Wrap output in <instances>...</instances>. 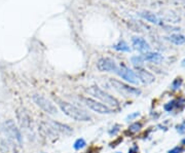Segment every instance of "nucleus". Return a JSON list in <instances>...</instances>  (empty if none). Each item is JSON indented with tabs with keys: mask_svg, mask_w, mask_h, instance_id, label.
<instances>
[{
	"mask_svg": "<svg viewBox=\"0 0 185 153\" xmlns=\"http://www.w3.org/2000/svg\"><path fill=\"white\" fill-rule=\"evenodd\" d=\"M55 102L59 105L61 110L66 114L67 116L71 117L72 119L76 121H90L91 116L85 112V111L81 110L80 108L76 107V106L72 105L68 102L60 100L59 98H55Z\"/></svg>",
	"mask_w": 185,
	"mask_h": 153,
	"instance_id": "f257e3e1",
	"label": "nucleus"
},
{
	"mask_svg": "<svg viewBox=\"0 0 185 153\" xmlns=\"http://www.w3.org/2000/svg\"><path fill=\"white\" fill-rule=\"evenodd\" d=\"M88 94H91L94 97H96L97 99L101 100L107 105L111 106V107H118V101H117L113 96L109 95L108 93L104 92L98 86H92L88 90H87Z\"/></svg>",
	"mask_w": 185,
	"mask_h": 153,
	"instance_id": "f03ea898",
	"label": "nucleus"
},
{
	"mask_svg": "<svg viewBox=\"0 0 185 153\" xmlns=\"http://www.w3.org/2000/svg\"><path fill=\"white\" fill-rule=\"evenodd\" d=\"M5 132L7 133V136L12 142L18 144V146H22L23 145V136L21 133L20 129H18L17 124L15 123L14 120L8 119L5 121Z\"/></svg>",
	"mask_w": 185,
	"mask_h": 153,
	"instance_id": "7ed1b4c3",
	"label": "nucleus"
},
{
	"mask_svg": "<svg viewBox=\"0 0 185 153\" xmlns=\"http://www.w3.org/2000/svg\"><path fill=\"white\" fill-rule=\"evenodd\" d=\"M80 100L82 101L85 105L88 106L90 109H92L93 111L97 113H100V114H110L112 113L111 108H109L107 105H104V104L100 103V102H97L96 100H93L91 98H84V97H81Z\"/></svg>",
	"mask_w": 185,
	"mask_h": 153,
	"instance_id": "20e7f679",
	"label": "nucleus"
},
{
	"mask_svg": "<svg viewBox=\"0 0 185 153\" xmlns=\"http://www.w3.org/2000/svg\"><path fill=\"white\" fill-rule=\"evenodd\" d=\"M116 73L119 77H121L122 79H124L126 81L130 82L133 84H138L139 83V79H138L136 73L133 70H131L127 66L124 64H121L117 67Z\"/></svg>",
	"mask_w": 185,
	"mask_h": 153,
	"instance_id": "39448f33",
	"label": "nucleus"
},
{
	"mask_svg": "<svg viewBox=\"0 0 185 153\" xmlns=\"http://www.w3.org/2000/svg\"><path fill=\"white\" fill-rule=\"evenodd\" d=\"M110 83L112 86L114 87L116 90H118L119 93H122L124 95H130V96H140L141 95V90L136 89V87L130 86L124 82L119 81L116 79H110Z\"/></svg>",
	"mask_w": 185,
	"mask_h": 153,
	"instance_id": "423d86ee",
	"label": "nucleus"
},
{
	"mask_svg": "<svg viewBox=\"0 0 185 153\" xmlns=\"http://www.w3.org/2000/svg\"><path fill=\"white\" fill-rule=\"evenodd\" d=\"M33 101L35 102V104L37 106H39L43 111H45L48 114H57L58 110H57L56 106L54 105L51 101H48V99H45L42 96L39 95H34L33 96Z\"/></svg>",
	"mask_w": 185,
	"mask_h": 153,
	"instance_id": "0eeeda50",
	"label": "nucleus"
},
{
	"mask_svg": "<svg viewBox=\"0 0 185 153\" xmlns=\"http://www.w3.org/2000/svg\"><path fill=\"white\" fill-rule=\"evenodd\" d=\"M17 117L19 119L20 125L26 131L32 132V119L24 108H19L17 110Z\"/></svg>",
	"mask_w": 185,
	"mask_h": 153,
	"instance_id": "6e6552de",
	"label": "nucleus"
},
{
	"mask_svg": "<svg viewBox=\"0 0 185 153\" xmlns=\"http://www.w3.org/2000/svg\"><path fill=\"white\" fill-rule=\"evenodd\" d=\"M117 65L110 58H101L97 62V68L101 72H116Z\"/></svg>",
	"mask_w": 185,
	"mask_h": 153,
	"instance_id": "1a4fd4ad",
	"label": "nucleus"
},
{
	"mask_svg": "<svg viewBox=\"0 0 185 153\" xmlns=\"http://www.w3.org/2000/svg\"><path fill=\"white\" fill-rule=\"evenodd\" d=\"M137 15H139L140 18H142L143 20H145V21H147V22L151 23V24L161 26V27H164V26H165V24H164V21L160 19V17H158L157 15L154 14V12L149 11V10H143V11H139V12H137Z\"/></svg>",
	"mask_w": 185,
	"mask_h": 153,
	"instance_id": "9d476101",
	"label": "nucleus"
},
{
	"mask_svg": "<svg viewBox=\"0 0 185 153\" xmlns=\"http://www.w3.org/2000/svg\"><path fill=\"white\" fill-rule=\"evenodd\" d=\"M136 75L140 79V81L144 84H150L154 81V76L149 71L143 69L142 67H136Z\"/></svg>",
	"mask_w": 185,
	"mask_h": 153,
	"instance_id": "9b49d317",
	"label": "nucleus"
},
{
	"mask_svg": "<svg viewBox=\"0 0 185 153\" xmlns=\"http://www.w3.org/2000/svg\"><path fill=\"white\" fill-rule=\"evenodd\" d=\"M132 44L135 50L142 51V53H147L150 50V45L144 38L139 37V36H134L132 37Z\"/></svg>",
	"mask_w": 185,
	"mask_h": 153,
	"instance_id": "f8f14e48",
	"label": "nucleus"
},
{
	"mask_svg": "<svg viewBox=\"0 0 185 153\" xmlns=\"http://www.w3.org/2000/svg\"><path fill=\"white\" fill-rule=\"evenodd\" d=\"M49 124L53 126V129L56 132H60V133H62V134H64V135H70V134L73 133V129L70 128L69 125H67V124L58 122V121H54V120L51 121Z\"/></svg>",
	"mask_w": 185,
	"mask_h": 153,
	"instance_id": "ddd939ff",
	"label": "nucleus"
},
{
	"mask_svg": "<svg viewBox=\"0 0 185 153\" xmlns=\"http://www.w3.org/2000/svg\"><path fill=\"white\" fill-rule=\"evenodd\" d=\"M127 25H129V28H131L133 31L135 32H142L143 30H150V27L147 26L146 24L142 22V21H137V20H131L127 22Z\"/></svg>",
	"mask_w": 185,
	"mask_h": 153,
	"instance_id": "4468645a",
	"label": "nucleus"
},
{
	"mask_svg": "<svg viewBox=\"0 0 185 153\" xmlns=\"http://www.w3.org/2000/svg\"><path fill=\"white\" fill-rule=\"evenodd\" d=\"M142 57L144 59V61L152 62V63H160V61H163V56L158 53H150V51H147V53L143 54Z\"/></svg>",
	"mask_w": 185,
	"mask_h": 153,
	"instance_id": "2eb2a0df",
	"label": "nucleus"
},
{
	"mask_svg": "<svg viewBox=\"0 0 185 153\" xmlns=\"http://www.w3.org/2000/svg\"><path fill=\"white\" fill-rule=\"evenodd\" d=\"M166 38L176 45H182L185 43V36L182 34H179V33H174V34H171L170 36H168Z\"/></svg>",
	"mask_w": 185,
	"mask_h": 153,
	"instance_id": "dca6fc26",
	"label": "nucleus"
},
{
	"mask_svg": "<svg viewBox=\"0 0 185 153\" xmlns=\"http://www.w3.org/2000/svg\"><path fill=\"white\" fill-rule=\"evenodd\" d=\"M161 20L164 21V22H168V23H179L180 22V17H179L178 15L175 14V12L173 11H167L164 14V17L160 18Z\"/></svg>",
	"mask_w": 185,
	"mask_h": 153,
	"instance_id": "f3484780",
	"label": "nucleus"
},
{
	"mask_svg": "<svg viewBox=\"0 0 185 153\" xmlns=\"http://www.w3.org/2000/svg\"><path fill=\"white\" fill-rule=\"evenodd\" d=\"M112 48L117 51H121V53H130L131 51V47L124 40H119L118 42L112 45Z\"/></svg>",
	"mask_w": 185,
	"mask_h": 153,
	"instance_id": "a211bd4d",
	"label": "nucleus"
},
{
	"mask_svg": "<svg viewBox=\"0 0 185 153\" xmlns=\"http://www.w3.org/2000/svg\"><path fill=\"white\" fill-rule=\"evenodd\" d=\"M141 128H142V125L140 122H134L129 126V129H127V133H130L131 135L136 134L140 131V129H141Z\"/></svg>",
	"mask_w": 185,
	"mask_h": 153,
	"instance_id": "6ab92c4d",
	"label": "nucleus"
},
{
	"mask_svg": "<svg viewBox=\"0 0 185 153\" xmlns=\"http://www.w3.org/2000/svg\"><path fill=\"white\" fill-rule=\"evenodd\" d=\"M131 62L136 67H141L143 65V62H144V59H143L142 56H134L131 58Z\"/></svg>",
	"mask_w": 185,
	"mask_h": 153,
	"instance_id": "aec40b11",
	"label": "nucleus"
},
{
	"mask_svg": "<svg viewBox=\"0 0 185 153\" xmlns=\"http://www.w3.org/2000/svg\"><path fill=\"white\" fill-rule=\"evenodd\" d=\"M85 145H87V142L84 141V139L79 138V139H77L76 141L74 142V144H73V148H74L75 150H80V149L84 148Z\"/></svg>",
	"mask_w": 185,
	"mask_h": 153,
	"instance_id": "412c9836",
	"label": "nucleus"
},
{
	"mask_svg": "<svg viewBox=\"0 0 185 153\" xmlns=\"http://www.w3.org/2000/svg\"><path fill=\"white\" fill-rule=\"evenodd\" d=\"M182 82H183V81H182L181 78H176L173 82H172V85H171L172 90H178L181 87Z\"/></svg>",
	"mask_w": 185,
	"mask_h": 153,
	"instance_id": "4be33fe9",
	"label": "nucleus"
},
{
	"mask_svg": "<svg viewBox=\"0 0 185 153\" xmlns=\"http://www.w3.org/2000/svg\"><path fill=\"white\" fill-rule=\"evenodd\" d=\"M175 107H176V100H172L171 102L167 103L166 105L164 106V109H165L167 112H171Z\"/></svg>",
	"mask_w": 185,
	"mask_h": 153,
	"instance_id": "5701e85b",
	"label": "nucleus"
},
{
	"mask_svg": "<svg viewBox=\"0 0 185 153\" xmlns=\"http://www.w3.org/2000/svg\"><path fill=\"white\" fill-rule=\"evenodd\" d=\"M119 129H121V125H119V124H114V125L109 129L108 133L110 136H115V135L119 132Z\"/></svg>",
	"mask_w": 185,
	"mask_h": 153,
	"instance_id": "b1692460",
	"label": "nucleus"
},
{
	"mask_svg": "<svg viewBox=\"0 0 185 153\" xmlns=\"http://www.w3.org/2000/svg\"><path fill=\"white\" fill-rule=\"evenodd\" d=\"M176 129H177V132H178L179 134H181V135L184 134L185 133V120L182 123L178 124V125L176 126Z\"/></svg>",
	"mask_w": 185,
	"mask_h": 153,
	"instance_id": "393cba45",
	"label": "nucleus"
},
{
	"mask_svg": "<svg viewBox=\"0 0 185 153\" xmlns=\"http://www.w3.org/2000/svg\"><path fill=\"white\" fill-rule=\"evenodd\" d=\"M183 150L184 148L182 146H176V147H174L173 149H171L168 153H182Z\"/></svg>",
	"mask_w": 185,
	"mask_h": 153,
	"instance_id": "a878e982",
	"label": "nucleus"
},
{
	"mask_svg": "<svg viewBox=\"0 0 185 153\" xmlns=\"http://www.w3.org/2000/svg\"><path fill=\"white\" fill-rule=\"evenodd\" d=\"M176 107H180V109H183L185 107V100L184 99H179L176 101Z\"/></svg>",
	"mask_w": 185,
	"mask_h": 153,
	"instance_id": "bb28decb",
	"label": "nucleus"
},
{
	"mask_svg": "<svg viewBox=\"0 0 185 153\" xmlns=\"http://www.w3.org/2000/svg\"><path fill=\"white\" fill-rule=\"evenodd\" d=\"M139 115H140L139 112H135V113H132V114H130V115H127L126 119H127V120H132V119L138 117Z\"/></svg>",
	"mask_w": 185,
	"mask_h": 153,
	"instance_id": "cd10ccee",
	"label": "nucleus"
},
{
	"mask_svg": "<svg viewBox=\"0 0 185 153\" xmlns=\"http://www.w3.org/2000/svg\"><path fill=\"white\" fill-rule=\"evenodd\" d=\"M129 153H138V146L136 144H134L131 148L129 149Z\"/></svg>",
	"mask_w": 185,
	"mask_h": 153,
	"instance_id": "c85d7f7f",
	"label": "nucleus"
},
{
	"mask_svg": "<svg viewBox=\"0 0 185 153\" xmlns=\"http://www.w3.org/2000/svg\"><path fill=\"white\" fill-rule=\"evenodd\" d=\"M173 3L175 4H180V5H185V0H171Z\"/></svg>",
	"mask_w": 185,
	"mask_h": 153,
	"instance_id": "c756f323",
	"label": "nucleus"
},
{
	"mask_svg": "<svg viewBox=\"0 0 185 153\" xmlns=\"http://www.w3.org/2000/svg\"><path fill=\"white\" fill-rule=\"evenodd\" d=\"M121 141H122V139H121V138L117 139L115 142H113V143H111V147H114V146H116V145L118 144V143H121Z\"/></svg>",
	"mask_w": 185,
	"mask_h": 153,
	"instance_id": "7c9ffc66",
	"label": "nucleus"
},
{
	"mask_svg": "<svg viewBox=\"0 0 185 153\" xmlns=\"http://www.w3.org/2000/svg\"><path fill=\"white\" fill-rule=\"evenodd\" d=\"M181 66H182V67H185V59L181 62Z\"/></svg>",
	"mask_w": 185,
	"mask_h": 153,
	"instance_id": "2f4dec72",
	"label": "nucleus"
}]
</instances>
